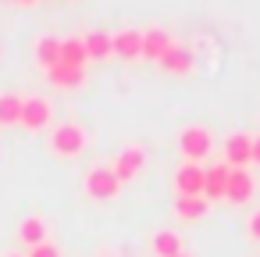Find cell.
I'll return each instance as SVG.
<instances>
[{
	"label": "cell",
	"mask_w": 260,
	"mask_h": 257,
	"mask_svg": "<svg viewBox=\"0 0 260 257\" xmlns=\"http://www.w3.org/2000/svg\"><path fill=\"white\" fill-rule=\"evenodd\" d=\"M50 154L54 157H64V161H72V157H79L86 147H89V132L79 125V122H57L54 129H50Z\"/></svg>",
	"instance_id": "6da1fadb"
},
{
	"label": "cell",
	"mask_w": 260,
	"mask_h": 257,
	"mask_svg": "<svg viewBox=\"0 0 260 257\" xmlns=\"http://www.w3.org/2000/svg\"><path fill=\"white\" fill-rule=\"evenodd\" d=\"M82 189L93 200H114L121 193V179L111 172V164H93L86 172V179H82Z\"/></svg>",
	"instance_id": "7a4b0ae2"
},
{
	"label": "cell",
	"mask_w": 260,
	"mask_h": 257,
	"mask_svg": "<svg viewBox=\"0 0 260 257\" xmlns=\"http://www.w3.org/2000/svg\"><path fill=\"white\" fill-rule=\"evenodd\" d=\"M210 147H214V139H210L207 125H185L178 132V150L189 164H200L203 157H210Z\"/></svg>",
	"instance_id": "3957f363"
},
{
	"label": "cell",
	"mask_w": 260,
	"mask_h": 257,
	"mask_svg": "<svg viewBox=\"0 0 260 257\" xmlns=\"http://www.w3.org/2000/svg\"><path fill=\"white\" fill-rule=\"evenodd\" d=\"M50 122H54V104H50V97L29 93V97L22 100V118H18V125L29 129V132H40V129H47Z\"/></svg>",
	"instance_id": "277c9868"
},
{
	"label": "cell",
	"mask_w": 260,
	"mask_h": 257,
	"mask_svg": "<svg viewBox=\"0 0 260 257\" xmlns=\"http://www.w3.org/2000/svg\"><path fill=\"white\" fill-rule=\"evenodd\" d=\"M143 164H146V147H139V143H132V147H125L118 157H114V164H111V172L121 179V182H128V179H136L139 172H143Z\"/></svg>",
	"instance_id": "5b68a950"
},
{
	"label": "cell",
	"mask_w": 260,
	"mask_h": 257,
	"mask_svg": "<svg viewBox=\"0 0 260 257\" xmlns=\"http://www.w3.org/2000/svg\"><path fill=\"white\" fill-rule=\"evenodd\" d=\"M111 50L121 61H143V29H121L111 36Z\"/></svg>",
	"instance_id": "8992f818"
},
{
	"label": "cell",
	"mask_w": 260,
	"mask_h": 257,
	"mask_svg": "<svg viewBox=\"0 0 260 257\" xmlns=\"http://www.w3.org/2000/svg\"><path fill=\"white\" fill-rule=\"evenodd\" d=\"M224 164H228V168H246V164H253V136L232 132V136L224 139Z\"/></svg>",
	"instance_id": "52a82bcc"
},
{
	"label": "cell",
	"mask_w": 260,
	"mask_h": 257,
	"mask_svg": "<svg viewBox=\"0 0 260 257\" xmlns=\"http://www.w3.org/2000/svg\"><path fill=\"white\" fill-rule=\"evenodd\" d=\"M256 193V182L246 168H232L228 172V189H224V200L228 204H249Z\"/></svg>",
	"instance_id": "ba28073f"
},
{
	"label": "cell",
	"mask_w": 260,
	"mask_h": 257,
	"mask_svg": "<svg viewBox=\"0 0 260 257\" xmlns=\"http://www.w3.org/2000/svg\"><path fill=\"white\" fill-rule=\"evenodd\" d=\"M164 72H171V75H189L192 68H196V58H192V50L189 47H182V43H171L164 54H160V61H157Z\"/></svg>",
	"instance_id": "9c48e42d"
},
{
	"label": "cell",
	"mask_w": 260,
	"mask_h": 257,
	"mask_svg": "<svg viewBox=\"0 0 260 257\" xmlns=\"http://www.w3.org/2000/svg\"><path fill=\"white\" fill-rule=\"evenodd\" d=\"M203 175H207V168L203 164H182L178 172H175V189H178V196H203Z\"/></svg>",
	"instance_id": "30bf717a"
},
{
	"label": "cell",
	"mask_w": 260,
	"mask_h": 257,
	"mask_svg": "<svg viewBox=\"0 0 260 257\" xmlns=\"http://www.w3.org/2000/svg\"><path fill=\"white\" fill-rule=\"evenodd\" d=\"M171 43H175V40H171L168 29H160V25L143 29V61H160V54H164Z\"/></svg>",
	"instance_id": "8fae6325"
},
{
	"label": "cell",
	"mask_w": 260,
	"mask_h": 257,
	"mask_svg": "<svg viewBox=\"0 0 260 257\" xmlns=\"http://www.w3.org/2000/svg\"><path fill=\"white\" fill-rule=\"evenodd\" d=\"M47 79H50V86H57V90H79V86H86V68H72V65H54L50 72H47Z\"/></svg>",
	"instance_id": "7c38bea8"
},
{
	"label": "cell",
	"mask_w": 260,
	"mask_h": 257,
	"mask_svg": "<svg viewBox=\"0 0 260 257\" xmlns=\"http://www.w3.org/2000/svg\"><path fill=\"white\" fill-rule=\"evenodd\" d=\"M228 164L221 161V164H210L207 168V175H203V196L207 200H224V189H228Z\"/></svg>",
	"instance_id": "4fadbf2b"
},
{
	"label": "cell",
	"mask_w": 260,
	"mask_h": 257,
	"mask_svg": "<svg viewBox=\"0 0 260 257\" xmlns=\"http://www.w3.org/2000/svg\"><path fill=\"white\" fill-rule=\"evenodd\" d=\"M32 54H36V65H40L43 72H50V68L61 61V40H57V36H40V40L32 43Z\"/></svg>",
	"instance_id": "5bb4252c"
},
{
	"label": "cell",
	"mask_w": 260,
	"mask_h": 257,
	"mask_svg": "<svg viewBox=\"0 0 260 257\" xmlns=\"http://www.w3.org/2000/svg\"><path fill=\"white\" fill-rule=\"evenodd\" d=\"M18 239H22L29 250L40 246V243H47V218H40V214L22 218V221H18Z\"/></svg>",
	"instance_id": "9a60e30c"
},
{
	"label": "cell",
	"mask_w": 260,
	"mask_h": 257,
	"mask_svg": "<svg viewBox=\"0 0 260 257\" xmlns=\"http://www.w3.org/2000/svg\"><path fill=\"white\" fill-rule=\"evenodd\" d=\"M82 43H86L89 61H107V58H114V50H111V33H104V29L86 33V36H82Z\"/></svg>",
	"instance_id": "2e32d148"
},
{
	"label": "cell",
	"mask_w": 260,
	"mask_h": 257,
	"mask_svg": "<svg viewBox=\"0 0 260 257\" xmlns=\"http://www.w3.org/2000/svg\"><path fill=\"white\" fill-rule=\"evenodd\" d=\"M61 65H72V68H86V65H89V54H86L82 36L61 40Z\"/></svg>",
	"instance_id": "e0dca14e"
},
{
	"label": "cell",
	"mask_w": 260,
	"mask_h": 257,
	"mask_svg": "<svg viewBox=\"0 0 260 257\" xmlns=\"http://www.w3.org/2000/svg\"><path fill=\"white\" fill-rule=\"evenodd\" d=\"M207 207H210L207 196H178V200H175V214H178L182 221H196V218H203Z\"/></svg>",
	"instance_id": "ac0fdd59"
},
{
	"label": "cell",
	"mask_w": 260,
	"mask_h": 257,
	"mask_svg": "<svg viewBox=\"0 0 260 257\" xmlns=\"http://www.w3.org/2000/svg\"><path fill=\"white\" fill-rule=\"evenodd\" d=\"M150 246H153V253H157V257H175V253H182V239H178V232H171V229L153 232Z\"/></svg>",
	"instance_id": "d6986e66"
},
{
	"label": "cell",
	"mask_w": 260,
	"mask_h": 257,
	"mask_svg": "<svg viewBox=\"0 0 260 257\" xmlns=\"http://www.w3.org/2000/svg\"><path fill=\"white\" fill-rule=\"evenodd\" d=\"M22 93H0V125H18V118H22Z\"/></svg>",
	"instance_id": "ffe728a7"
},
{
	"label": "cell",
	"mask_w": 260,
	"mask_h": 257,
	"mask_svg": "<svg viewBox=\"0 0 260 257\" xmlns=\"http://www.w3.org/2000/svg\"><path fill=\"white\" fill-rule=\"evenodd\" d=\"M25 257H61V250H57V243H50V239H47V243L32 246V250H29Z\"/></svg>",
	"instance_id": "44dd1931"
},
{
	"label": "cell",
	"mask_w": 260,
	"mask_h": 257,
	"mask_svg": "<svg viewBox=\"0 0 260 257\" xmlns=\"http://www.w3.org/2000/svg\"><path fill=\"white\" fill-rule=\"evenodd\" d=\"M246 232H249V239H256V243H260V207L249 214V221H246Z\"/></svg>",
	"instance_id": "7402d4cb"
},
{
	"label": "cell",
	"mask_w": 260,
	"mask_h": 257,
	"mask_svg": "<svg viewBox=\"0 0 260 257\" xmlns=\"http://www.w3.org/2000/svg\"><path fill=\"white\" fill-rule=\"evenodd\" d=\"M253 164L260 168V136H253Z\"/></svg>",
	"instance_id": "603a6c76"
},
{
	"label": "cell",
	"mask_w": 260,
	"mask_h": 257,
	"mask_svg": "<svg viewBox=\"0 0 260 257\" xmlns=\"http://www.w3.org/2000/svg\"><path fill=\"white\" fill-rule=\"evenodd\" d=\"M8 4H15V8H32V4H40V0H8Z\"/></svg>",
	"instance_id": "cb8c5ba5"
},
{
	"label": "cell",
	"mask_w": 260,
	"mask_h": 257,
	"mask_svg": "<svg viewBox=\"0 0 260 257\" xmlns=\"http://www.w3.org/2000/svg\"><path fill=\"white\" fill-rule=\"evenodd\" d=\"M96 257H118V253H111V250H104V253H96Z\"/></svg>",
	"instance_id": "d4e9b609"
},
{
	"label": "cell",
	"mask_w": 260,
	"mask_h": 257,
	"mask_svg": "<svg viewBox=\"0 0 260 257\" xmlns=\"http://www.w3.org/2000/svg\"><path fill=\"white\" fill-rule=\"evenodd\" d=\"M4 257H25V253H15V250H11V253H4Z\"/></svg>",
	"instance_id": "484cf974"
},
{
	"label": "cell",
	"mask_w": 260,
	"mask_h": 257,
	"mask_svg": "<svg viewBox=\"0 0 260 257\" xmlns=\"http://www.w3.org/2000/svg\"><path fill=\"white\" fill-rule=\"evenodd\" d=\"M175 257H189V253H185V250H182V253H175Z\"/></svg>",
	"instance_id": "4316f807"
},
{
	"label": "cell",
	"mask_w": 260,
	"mask_h": 257,
	"mask_svg": "<svg viewBox=\"0 0 260 257\" xmlns=\"http://www.w3.org/2000/svg\"><path fill=\"white\" fill-rule=\"evenodd\" d=\"M0 58H4V43H0Z\"/></svg>",
	"instance_id": "83f0119b"
}]
</instances>
